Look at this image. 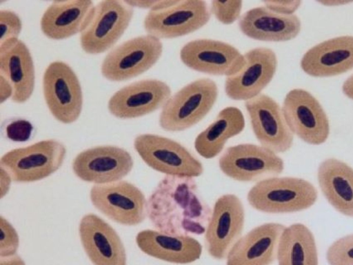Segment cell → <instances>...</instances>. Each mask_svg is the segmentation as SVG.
<instances>
[{
	"mask_svg": "<svg viewBox=\"0 0 353 265\" xmlns=\"http://www.w3.org/2000/svg\"><path fill=\"white\" fill-rule=\"evenodd\" d=\"M211 213L192 177L165 175L147 199V217L152 226L170 235L204 234Z\"/></svg>",
	"mask_w": 353,
	"mask_h": 265,
	"instance_id": "obj_1",
	"label": "cell"
},
{
	"mask_svg": "<svg viewBox=\"0 0 353 265\" xmlns=\"http://www.w3.org/2000/svg\"><path fill=\"white\" fill-rule=\"evenodd\" d=\"M317 198L318 191L311 182L294 177L265 178L257 181L247 195L253 208L272 214L306 210L315 204Z\"/></svg>",
	"mask_w": 353,
	"mask_h": 265,
	"instance_id": "obj_2",
	"label": "cell"
},
{
	"mask_svg": "<svg viewBox=\"0 0 353 265\" xmlns=\"http://www.w3.org/2000/svg\"><path fill=\"white\" fill-rule=\"evenodd\" d=\"M219 89L209 78L196 79L171 95L161 108L159 124L168 132L185 130L202 120L216 101Z\"/></svg>",
	"mask_w": 353,
	"mask_h": 265,
	"instance_id": "obj_3",
	"label": "cell"
},
{
	"mask_svg": "<svg viewBox=\"0 0 353 265\" xmlns=\"http://www.w3.org/2000/svg\"><path fill=\"white\" fill-rule=\"evenodd\" d=\"M65 155L66 148L61 142L46 139L7 152L1 157L0 167L15 182H33L55 173Z\"/></svg>",
	"mask_w": 353,
	"mask_h": 265,
	"instance_id": "obj_4",
	"label": "cell"
},
{
	"mask_svg": "<svg viewBox=\"0 0 353 265\" xmlns=\"http://www.w3.org/2000/svg\"><path fill=\"white\" fill-rule=\"evenodd\" d=\"M134 8L122 0L97 3L92 17L80 34V44L89 55H98L112 48L129 26Z\"/></svg>",
	"mask_w": 353,
	"mask_h": 265,
	"instance_id": "obj_5",
	"label": "cell"
},
{
	"mask_svg": "<svg viewBox=\"0 0 353 265\" xmlns=\"http://www.w3.org/2000/svg\"><path fill=\"white\" fill-rule=\"evenodd\" d=\"M134 148L149 167L165 175L195 178L203 173L202 163L185 146L170 138L141 134L135 137Z\"/></svg>",
	"mask_w": 353,
	"mask_h": 265,
	"instance_id": "obj_6",
	"label": "cell"
},
{
	"mask_svg": "<svg viewBox=\"0 0 353 265\" xmlns=\"http://www.w3.org/2000/svg\"><path fill=\"white\" fill-rule=\"evenodd\" d=\"M162 52L160 39L147 34L136 37L110 51L101 63V72L110 81H125L150 69Z\"/></svg>",
	"mask_w": 353,
	"mask_h": 265,
	"instance_id": "obj_7",
	"label": "cell"
},
{
	"mask_svg": "<svg viewBox=\"0 0 353 265\" xmlns=\"http://www.w3.org/2000/svg\"><path fill=\"white\" fill-rule=\"evenodd\" d=\"M42 86L43 97L52 115L63 124L76 121L83 108V92L71 67L61 61L50 63L44 71Z\"/></svg>",
	"mask_w": 353,
	"mask_h": 265,
	"instance_id": "obj_8",
	"label": "cell"
},
{
	"mask_svg": "<svg viewBox=\"0 0 353 265\" xmlns=\"http://www.w3.org/2000/svg\"><path fill=\"white\" fill-rule=\"evenodd\" d=\"M219 167L235 181L251 182L278 176L284 170V162L270 149L245 143L227 148L219 157Z\"/></svg>",
	"mask_w": 353,
	"mask_h": 265,
	"instance_id": "obj_9",
	"label": "cell"
},
{
	"mask_svg": "<svg viewBox=\"0 0 353 265\" xmlns=\"http://www.w3.org/2000/svg\"><path fill=\"white\" fill-rule=\"evenodd\" d=\"M210 6L203 0H176L172 6L150 10L143 20L147 35L159 39H174L191 34L210 19Z\"/></svg>",
	"mask_w": 353,
	"mask_h": 265,
	"instance_id": "obj_10",
	"label": "cell"
},
{
	"mask_svg": "<svg viewBox=\"0 0 353 265\" xmlns=\"http://www.w3.org/2000/svg\"><path fill=\"white\" fill-rule=\"evenodd\" d=\"M93 206L110 219L136 226L147 217V199L143 192L127 181L94 185L90 192Z\"/></svg>",
	"mask_w": 353,
	"mask_h": 265,
	"instance_id": "obj_11",
	"label": "cell"
},
{
	"mask_svg": "<svg viewBox=\"0 0 353 265\" xmlns=\"http://www.w3.org/2000/svg\"><path fill=\"white\" fill-rule=\"evenodd\" d=\"M245 210L241 200L234 194L227 193L215 202L204 233V243L214 259L226 258L229 251L242 236Z\"/></svg>",
	"mask_w": 353,
	"mask_h": 265,
	"instance_id": "obj_12",
	"label": "cell"
},
{
	"mask_svg": "<svg viewBox=\"0 0 353 265\" xmlns=\"http://www.w3.org/2000/svg\"><path fill=\"white\" fill-rule=\"evenodd\" d=\"M282 110L293 135L310 145L323 144L330 135V123L322 106L310 92L301 88L290 90Z\"/></svg>",
	"mask_w": 353,
	"mask_h": 265,
	"instance_id": "obj_13",
	"label": "cell"
},
{
	"mask_svg": "<svg viewBox=\"0 0 353 265\" xmlns=\"http://www.w3.org/2000/svg\"><path fill=\"white\" fill-rule=\"evenodd\" d=\"M277 57L270 48L258 47L243 54L239 69L226 77L225 92L234 101H248L262 93L272 80L277 68Z\"/></svg>",
	"mask_w": 353,
	"mask_h": 265,
	"instance_id": "obj_14",
	"label": "cell"
},
{
	"mask_svg": "<svg viewBox=\"0 0 353 265\" xmlns=\"http://www.w3.org/2000/svg\"><path fill=\"white\" fill-rule=\"evenodd\" d=\"M245 108L253 133L261 146L277 154L291 148L294 135L282 108L273 98L261 93L245 101Z\"/></svg>",
	"mask_w": 353,
	"mask_h": 265,
	"instance_id": "obj_15",
	"label": "cell"
},
{
	"mask_svg": "<svg viewBox=\"0 0 353 265\" xmlns=\"http://www.w3.org/2000/svg\"><path fill=\"white\" fill-rule=\"evenodd\" d=\"M134 165L131 155L115 146H99L79 153L72 168L81 180L105 184L121 180L128 175Z\"/></svg>",
	"mask_w": 353,
	"mask_h": 265,
	"instance_id": "obj_16",
	"label": "cell"
},
{
	"mask_svg": "<svg viewBox=\"0 0 353 265\" xmlns=\"http://www.w3.org/2000/svg\"><path fill=\"white\" fill-rule=\"evenodd\" d=\"M179 57L183 64L193 70L226 77L236 72L243 61V55L236 48L211 39L186 43Z\"/></svg>",
	"mask_w": 353,
	"mask_h": 265,
	"instance_id": "obj_17",
	"label": "cell"
},
{
	"mask_svg": "<svg viewBox=\"0 0 353 265\" xmlns=\"http://www.w3.org/2000/svg\"><path fill=\"white\" fill-rule=\"evenodd\" d=\"M171 95L170 86L163 81L140 80L117 91L110 98L108 108L119 119L137 118L162 108Z\"/></svg>",
	"mask_w": 353,
	"mask_h": 265,
	"instance_id": "obj_18",
	"label": "cell"
},
{
	"mask_svg": "<svg viewBox=\"0 0 353 265\" xmlns=\"http://www.w3.org/2000/svg\"><path fill=\"white\" fill-rule=\"evenodd\" d=\"M82 246L94 265H126L123 244L116 230L95 214L85 215L79 226Z\"/></svg>",
	"mask_w": 353,
	"mask_h": 265,
	"instance_id": "obj_19",
	"label": "cell"
},
{
	"mask_svg": "<svg viewBox=\"0 0 353 265\" xmlns=\"http://www.w3.org/2000/svg\"><path fill=\"white\" fill-rule=\"evenodd\" d=\"M285 226L276 222L257 226L234 244L226 265H271L276 258L280 237Z\"/></svg>",
	"mask_w": 353,
	"mask_h": 265,
	"instance_id": "obj_20",
	"label": "cell"
},
{
	"mask_svg": "<svg viewBox=\"0 0 353 265\" xmlns=\"http://www.w3.org/2000/svg\"><path fill=\"white\" fill-rule=\"evenodd\" d=\"M300 66L314 77L336 76L353 69V36H339L314 46L303 55Z\"/></svg>",
	"mask_w": 353,
	"mask_h": 265,
	"instance_id": "obj_21",
	"label": "cell"
},
{
	"mask_svg": "<svg viewBox=\"0 0 353 265\" xmlns=\"http://www.w3.org/2000/svg\"><path fill=\"white\" fill-rule=\"evenodd\" d=\"M241 32L246 37L263 41H287L296 37L301 22L296 14L282 15L264 6L251 8L238 20Z\"/></svg>",
	"mask_w": 353,
	"mask_h": 265,
	"instance_id": "obj_22",
	"label": "cell"
},
{
	"mask_svg": "<svg viewBox=\"0 0 353 265\" xmlns=\"http://www.w3.org/2000/svg\"><path fill=\"white\" fill-rule=\"evenodd\" d=\"M95 5L90 0L54 1L43 12L40 27L49 39L61 40L81 33Z\"/></svg>",
	"mask_w": 353,
	"mask_h": 265,
	"instance_id": "obj_23",
	"label": "cell"
},
{
	"mask_svg": "<svg viewBox=\"0 0 353 265\" xmlns=\"http://www.w3.org/2000/svg\"><path fill=\"white\" fill-rule=\"evenodd\" d=\"M136 243L146 255L174 264L192 263L202 253V246L192 236L170 235L157 230L140 231Z\"/></svg>",
	"mask_w": 353,
	"mask_h": 265,
	"instance_id": "obj_24",
	"label": "cell"
},
{
	"mask_svg": "<svg viewBox=\"0 0 353 265\" xmlns=\"http://www.w3.org/2000/svg\"><path fill=\"white\" fill-rule=\"evenodd\" d=\"M0 75L13 88L12 100L17 104L27 101L35 85V70L31 53L21 40L0 46Z\"/></svg>",
	"mask_w": 353,
	"mask_h": 265,
	"instance_id": "obj_25",
	"label": "cell"
},
{
	"mask_svg": "<svg viewBox=\"0 0 353 265\" xmlns=\"http://www.w3.org/2000/svg\"><path fill=\"white\" fill-rule=\"evenodd\" d=\"M317 179L329 204L340 213L353 217V168L338 159L328 158L320 163Z\"/></svg>",
	"mask_w": 353,
	"mask_h": 265,
	"instance_id": "obj_26",
	"label": "cell"
},
{
	"mask_svg": "<svg viewBox=\"0 0 353 265\" xmlns=\"http://www.w3.org/2000/svg\"><path fill=\"white\" fill-rule=\"evenodd\" d=\"M244 127L245 119L241 110L234 106L225 107L196 137L194 148L203 158H214L223 150L226 142L240 134Z\"/></svg>",
	"mask_w": 353,
	"mask_h": 265,
	"instance_id": "obj_27",
	"label": "cell"
},
{
	"mask_svg": "<svg viewBox=\"0 0 353 265\" xmlns=\"http://www.w3.org/2000/svg\"><path fill=\"white\" fill-rule=\"evenodd\" d=\"M278 265H319L316 241L312 232L301 223L285 226L279 239Z\"/></svg>",
	"mask_w": 353,
	"mask_h": 265,
	"instance_id": "obj_28",
	"label": "cell"
},
{
	"mask_svg": "<svg viewBox=\"0 0 353 265\" xmlns=\"http://www.w3.org/2000/svg\"><path fill=\"white\" fill-rule=\"evenodd\" d=\"M35 132L33 124L20 117L6 119L1 125L2 135L13 142H26L32 139Z\"/></svg>",
	"mask_w": 353,
	"mask_h": 265,
	"instance_id": "obj_29",
	"label": "cell"
},
{
	"mask_svg": "<svg viewBox=\"0 0 353 265\" xmlns=\"http://www.w3.org/2000/svg\"><path fill=\"white\" fill-rule=\"evenodd\" d=\"M329 265H353V233L334 241L327 248Z\"/></svg>",
	"mask_w": 353,
	"mask_h": 265,
	"instance_id": "obj_30",
	"label": "cell"
},
{
	"mask_svg": "<svg viewBox=\"0 0 353 265\" xmlns=\"http://www.w3.org/2000/svg\"><path fill=\"white\" fill-rule=\"evenodd\" d=\"M0 46L19 39L22 30V22L19 15L12 10H0Z\"/></svg>",
	"mask_w": 353,
	"mask_h": 265,
	"instance_id": "obj_31",
	"label": "cell"
},
{
	"mask_svg": "<svg viewBox=\"0 0 353 265\" xmlns=\"http://www.w3.org/2000/svg\"><path fill=\"white\" fill-rule=\"evenodd\" d=\"M211 14L221 23L230 25L239 20L243 8L242 1H210Z\"/></svg>",
	"mask_w": 353,
	"mask_h": 265,
	"instance_id": "obj_32",
	"label": "cell"
},
{
	"mask_svg": "<svg viewBox=\"0 0 353 265\" xmlns=\"http://www.w3.org/2000/svg\"><path fill=\"white\" fill-rule=\"evenodd\" d=\"M0 256L9 257L15 255L19 245V238L17 230L2 215L0 217Z\"/></svg>",
	"mask_w": 353,
	"mask_h": 265,
	"instance_id": "obj_33",
	"label": "cell"
},
{
	"mask_svg": "<svg viewBox=\"0 0 353 265\" xmlns=\"http://www.w3.org/2000/svg\"><path fill=\"white\" fill-rule=\"evenodd\" d=\"M301 1H265L263 4L269 10L282 15H292L299 8Z\"/></svg>",
	"mask_w": 353,
	"mask_h": 265,
	"instance_id": "obj_34",
	"label": "cell"
},
{
	"mask_svg": "<svg viewBox=\"0 0 353 265\" xmlns=\"http://www.w3.org/2000/svg\"><path fill=\"white\" fill-rule=\"evenodd\" d=\"M176 0H131L127 1L132 8L158 10L168 8L176 2Z\"/></svg>",
	"mask_w": 353,
	"mask_h": 265,
	"instance_id": "obj_35",
	"label": "cell"
},
{
	"mask_svg": "<svg viewBox=\"0 0 353 265\" xmlns=\"http://www.w3.org/2000/svg\"><path fill=\"white\" fill-rule=\"evenodd\" d=\"M13 95V88L10 82L0 75V104H2Z\"/></svg>",
	"mask_w": 353,
	"mask_h": 265,
	"instance_id": "obj_36",
	"label": "cell"
},
{
	"mask_svg": "<svg viewBox=\"0 0 353 265\" xmlns=\"http://www.w3.org/2000/svg\"><path fill=\"white\" fill-rule=\"evenodd\" d=\"M12 181V179L8 172L3 168L0 167L1 198H3L8 193Z\"/></svg>",
	"mask_w": 353,
	"mask_h": 265,
	"instance_id": "obj_37",
	"label": "cell"
},
{
	"mask_svg": "<svg viewBox=\"0 0 353 265\" xmlns=\"http://www.w3.org/2000/svg\"><path fill=\"white\" fill-rule=\"evenodd\" d=\"M342 91L347 97L353 100V75L343 82Z\"/></svg>",
	"mask_w": 353,
	"mask_h": 265,
	"instance_id": "obj_38",
	"label": "cell"
},
{
	"mask_svg": "<svg viewBox=\"0 0 353 265\" xmlns=\"http://www.w3.org/2000/svg\"><path fill=\"white\" fill-rule=\"evenodd\" d=\"M0 265H26V264L20 256L15 255L9 257H2Z\"/></svg>",
	"mask_w": 353,
	"mask_h": 265,
	"instance_id": "obj_39",
	"label": "cell"
},
{
	"mask_svg": "<svg viewBox=\"0 0 353 265\" xmlns=\"http://www.w3.org/2000/svg\"><path fill=\"white\" fill-rule=\"evenodd\" d=\"M318 3L325 6H345L353 3V1H343V0H323L319 1Z\"/></svg>",
	"mask_w": 353,
	"mask_h": 265,
	"instance_id": "obj_40",
	"label": "cell"
}]
</instances>
